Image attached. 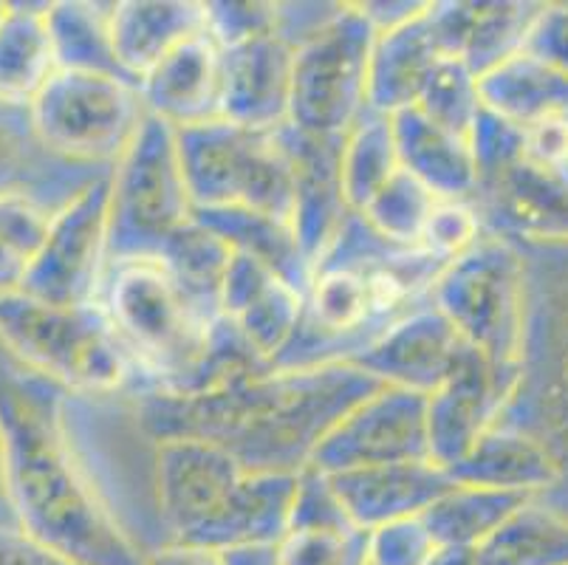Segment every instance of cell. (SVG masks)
<instances>
[{"label": "cell", "instance_id": "6da1fadb", "mask_svg": "<svg viewBox=\"0 0 568 565\" xmlns=\"http://www.w3.org/2000/svg\"><path fill=\"white\" fill-rule=\"evenodd\" d=\"M0 475L14 523L71 565H144L77 442L69 393L0 365Z\"/></svg>", "mask_w": 568, "mask_h": 565}, {"label": "cell", "instance_id": "7a4b0ae2", "mask_svg": "<svg viewBox=\"0 0 568 565\" xmlns=\"http://www.w3.org/2000/svg\"><path fill=\"white\" fill-rule=\"evenodd\" d=\"M382 382L351 362L266 367L219 391L170 396L131 393L151 442L204 438L230 450L250 473H303L325 433Z\"/></svg>", "mask_w": 568, "mask_h": 565}, {"label": "cell", "instance_id": "3957f363", "mask_svg": "<svg viewBox=\"0 0 568 565\" xmlns=\"http://www.w3.org/2000/svg\"><path fill=\"white\" fill-rule=\"evenodd\" d=\"M297 475L250 473L204 438L153 442V497L173 543L213 552L275 546L288 528Z\"/></svg>", "mask_w": 568, "mask_h": 565}, {"label": "cell", "instance_id": "277c9868", "mask_svg": "<svg viewBox=\"0 0 568 565\" xmlns=\"http://www.w3.org/2000/svg\"><path fill=\"white\" fill-rule=\"evenodd\" d=\"M97 303L136 373L131 393H184L193 385L219 317L184 292L162 258L108 263Z\"/></svg>", "mask_w": 568, "mask_h": 565}, {"label": "cell", "instance_id": "5b68a950", "mask_svg": "<svg viewBox=\"0 0 568 565\" xmlns=\"http://www.w3.org/2000/svg\"><path fill=\"white\" fill-rule=\"evenodd\" d=\"M0 349L20 371L69 396H116L136 385L100 303L54 305L23 292L0 294Z\"/></svg>", "mask_w": 568, "mask_h": 565}, {"label": "cell", "instance_id": "8992f818", "mask_svg": "<svg viewBox=\"0 0 568 565\" xmlns=\"http://www.w3.org/2000/svg\"><path fill=\"white\" fill-rule=\"evenodd\" d=\"M529 263V329L520 382L500 422L526 430L560 464L549 504L568 515V246L524 249Z\"/></svg>", "mask_w": 568, "mask_h": 565}, {"label": "cell", "instance_id": "52a82bcc", "mask_svg": "<svg viewBox=\"0 0 568 565\" xmlns=\"http://www.w3.org/2000/svg\"><path fill=\"white\" fill-rule=\"evenodd\" d=\"M430 303L450 320L469 349L520 382L529 329V263L524 249L487 232L438 272Z\"/></svg>", "mask_w": 568, "mask_h": 565}, {"label": "cell", "instance_id": "ba28073f", "mask_svg": "<svg viewBox=\"0 0 568 565\" xmlns=\"http://www.w3.org/2000/svg\"><path fill=\"white\" fill-rule=\"evenodd\" d=\"M175 137L195 212L241 206L292 224L294 162L283 128L255 131L213 119Z\"/></svg>", "mask_w": 568, "mask_h": 565}, {"label": "cell", "instance_id": "9c48e42d", "mask_svg": "<svg viewBox=\"0 0 568 565\" xmlns=\"http://www.w3.org/2000/svg\"><path fill=\"white\" fill-rule=\"evenodd\" d=\"M148 108L136 82L116 74L57 69L26 111L34 144L49 159L111 170L142 128Z\"/></svg>", "mask_w": 568, "mask_h": 565}, {"label": "cell", "instance_id": "30bf717a", "mask_svg": "<svg viewBox=\"0 0 568 565\" xmlns=\"http://www.w3.org/2000/svg\"><path fill=\"white\" fill-rule=\"evenodd\" d=\"M195 221L175 128L144 117L128 150L111 168L108 252L111 261L153 258L164 243Z\"/></svg>", "mask_w": 568, "mask_h": 565}, {"label": "cell", "instance_id": "8fae6325", "mask_svg": "<svg viewBox=\"0 0 568 565\" xmlns=\"http://www.w3.org/2000/svg\"><path fill=\"white\" fill-rule=\"evenodd\" d=\"M374 38L359 3H339L332 18L294 46L286 124L306 137L345 139L368 111Z\"/></svg>", "mask_w": 568, "mask_h": 565}, {"label": "cell", "instance_id": "7c38bea8", "mask_svg": "<svg viewBox=\"0 0 568 565\" xmlns=\"http://www.w3.org/2000/svg\"><path fill=\"white\" fill-rule=\"evenodd\" d=\"M108 204L111 170H102L54 212L43 249L34 258L20 292L54 305L97 303L111 263Z\"/></svg>", "mask_w": 568, "mask_h": 565}, {"label": "cell", "instance_id": "4fadbf2b", "mask_svg": "<svg viewBox=\"0 0 568 565\" xmlns=\"http://www.w3.org/2000/svg\"><path fill=\"white\" fill-rule=\"evenodd\" d=\"M430 461L427 455V396L382 385L354 404L314 450V470L325 475L363 466Z\"/></svg>", "mask_w": 568, "mask_h": 565}, {"label": "cell", "instance_id": "5bb4252c", "mask_svg": "<svg viewBox=\"0 0 568 565\" xmlns=\"http://www.w3.org/2000/svg\"><path fill=\"white\" fill-rule=\"evenodd\" d=\"M493 235L520 249L568 246V168H546L520 155L484 179L473 195Z\"/></svg>", "mask_w": 568, "mask_h": 565}, {"label": "cell", "instance_id": "9a60e30c", "mask_svg": "<svg viewBox=\"0 0 568 565\" xmlns=\"http://www.w3.org/2000/svg\"><path fill=\"white\" fill-rule=\"evenodd\" d=\"M518 380L469 351L462 365L427 396V455L442 470L467 458L481 435L504 418Z\"/></svg>", "mask_w": 568, "mask_h": 565}, {"label": "cell", "instance_id": "2e32d148", "mask_svg": "<svg viewBox=\"0 0 568 565\" xmlns=\"http://www.w3.org/2000/svg\"><path fill=\"white\" fill-rule=\"evenodd\" d=\"M469 351L450 320L427 300L387 325L351 365L368 371L382 385L430 396Z\"/></svg>", "mask_w": 568, "mask_h": 565}, {"label": "cell", "instance_id": "e0dca14e", "mask_svg": "<svg viewBox=\"0 0 568 565\" xmlns=\"http://www.w3.org/2000/svg\"><path fill=\"white\" fill-rule=\"evenodd\" d=\"M540 9L524 0H447L430 3L427 20L442 54L484 77L526 49Z\"/></svg>", "mask_w": 568, "mask_h": 565}, {"label": "cell", "instance_id": "ac0fdd59", "mask_svg": "<svg viewBox=\"0 0 568 565\" xmlns=\"http://www.w3.org/2000/svg\"><path fill=\"white\" fill-rule=\"evenodd\" d=\"M221 317L230 320L268 367H275L303 320V292L261 261L232 252L221 286Z\"/></svg>", "mask_w": 568, "mask_h": 565}, {"label": "cell", "instance_id": "d6986e66", "mask_svg": "<svg viewBox=\"0 0 568 565\" xmlns=\"http://www.w3.org/2000/svg\"><path fill=\"white\" fill-rule=\"evenodd\" d=\"M294 46L268 31L224 49L221 119L255 131H277L288 122Z\"/></svg>", "mask_w": 568, "mask_h": 565}, {"label": "cell", "instance_id": "ffe728a7", "mask_svg": "<svg viewBox=\"0 0 568 565\" xmlns=\"http://www.w3.org/2000/svg\"><path fill=\"white\" fill-rule=\"evenodd\" d=\"M148 113L175 131L221 119L224 100V49L210 31L170 51L151 74L139 82Z\"/></svg>", "mask_w": 568, "mask_h": 565}, {"label": "cell", "instance_id": "44dd1931", "mask_svg": "<svg viewBox=\"0 0 568 565\" xmlns=\"http://www.w3.org/2000/svg\"><path fill=\"white\" fill-rule=\"evenodd\" d=\"M283 133L294 162L292 226L314 272L351 215L343 195V170H339L343 139L306 137L294 131L292 124H283Z\"/></svg>", "mask_w": 568, "mask_h": 565}, {"label": "cell", "instance_id": "7402d4cb", "mask_svg": "<svg viewBox=\"0 0 568 565\" xmlns=\"http://www.w3.org/2000/svg\"><path fill=\"white\" fill-rule=\"evenodd\" d=\"M328 478L351 523L363 532H374L402 517L425 515L427 506L453 484L447 470L433 461L363 466V470H348Z\"/></svg>", "mask_w": 568, "mask_h": 565}, {"label": "cell", "instance_id": "603a6c76", "mask_svg": "<svg viewBox=\"0 0 568 565\" xmlns=\"http://www.w3.org/2000/svg\"><path fill=\"white\" fill-rule=\"evenodd\" d=\"M453 484L487 486L529 497H551L560 486V464L540 438L509 422L481 435L473 453L447 470Z\"/></svg>", "mask_w": 568, "mask_h": 565}, {"label": "cell", "instance_id": "cb8c5ba5", "mask_svg": "<svg viewBox=\"0 0 568 565\" xmlns=\"http://www.w3.org/2000/svg\"><path fill=\"white\" fill-rule=\"evenodd\" d=\"M204 29V3L195 0H119L111 7L113 54L136 85L170 51Z\"/></svg>", "mask_w": 568, "mask_h": 565}, {"label": "cell", "instance_id": "d4e9b609", "mask_svg": "<svg viewBox=\"0 0 568 565\" xmlns=\"http://www.w3.org/2000/svg\"><path fill=\"white\" fill-rule=\"evenodd\" d=\"M427 9H430V0H427L425 12L396 29L379 31L374 38L368 74L371 111L394 117L407 108H416L433 71L444 60L442 49L433 38Z\"/></svg>", "mask_w": 568, "mask_h": 565}, {"label": "cell", "instance_id": "484cf974", "mask_svg": "<svg viewBox=\"0 0 568 565\" xmlns=\"http://www.w3.org/2000/svg\"><path fill=\"white\" fill-rule=\"evenodd\" d=\"M402 170L430 190L436 199L473 201L478 190V170L467 137L447 131L418 108L390 117Z\"/></svg>", "mask_w": 568, "mask_h": 565}, {"label": "cell", "instance_id": "4316f807", "mask_svg": "<svg viewBox=\"0 0 568 565\" xmlns=\"http://www.w3.org/2000/svg\"><path fill=\"white\" fill-rule=\"evenodd\" d=\"M57 71L45 7L7 3L0 18V108L29 111Z\"/></svg>", "mask_w": 568, "mask_h": 565}, {"label": "cell", "instance_id": "83f0119b", "mask_svg": "<svg viewBox=\"0 0 568 565\" xmlns=\"http://www.w3.org/2000/svg\"><path fill=\"white\" fill-rule=\"evenodd\" d=\"M481 100L524 131L549 119H568V74L524 49L481 77Z\"/></svg>", "mask_w": 568, "mask_h": 565}, {"label": "cell", "instance_id": "f1b7e54d", "mask_svg": "<svg viewBox=\"0 0 568 565\" xmlns=\"http://www.w3.org/2000/svg\"><path fill=\"white\" fill-rule=\"evenodd\" d=\"M201 224L219 232L232 252L250 255L286 278L292 286L306 292L308 278H312V263L303 252L297 232L288 221L263 215L255 210H241V206H226V210H199L195 212Z\"/></svg>", "mask_w": 568, "mask_h": 565}, {"label": "cell", "instance_id": "f546056e", "mask_svg": "<svg viewBox=\"0 0 568 565\" xmlns=\"http://www.w3.org/2000/svg\"><path fill=\"white\" fill-rule=\"evenodd\" d=\"M475 552L478 565H568V515L531 497Z\"/></svg>", "mask_w": 568, "mask_h": 565}, {"label": "cell", "instance_id": "4dcf8cb0", "mask_svg": "<svg viewBox=\"0 0 568 565\" xmlns=\"http://www.w3.org/2000/svg\"><path fill=\"white\" fill-rule=\"evenodd\" d=\"M526 501H531V497L487 490V486L450 484V490L438 495L422 517H425L433 541L438 546L478 548Z\"/></svg>", "mask_w": 568, "mask_h": 565}, {"label": "cell", "instance_id": "1f68e13d", "mask_svg": "<svg viewBox=\"0 0 568 565\" xmlns=\"http://www.w3.org/2000/svg\"><path fill=\"white\" fill-rule=\"evenodd\" d=\"M111 7L113 3H82V0L45 3L57 69L125 77L113 54Z\"/></svg>", "mask_w": 568, "mask_h": 565}, {"label": "cell", "instance_id": "d6a6232c", "mask_svg": "<svg viewBox=\"0 0 568 565\" xmlns=\"http://www.w3.org/2000/svg\"><path fill=\"white\" fill-rule=\"evenodd\" d=\"M60 204H49L26 184L0 190V294L20 292Z\"/></svg>", "mask_w": 568, "mask_h": 565}, {"label": "cell", "instance_id": "836d02e7", "mask_svg": "<svg viewBox=\"0 0 568 565\" xmlns=\"http://www.w3.org/2000/svg\"><path fill=\"white\" fill-rule=\"evenodd\" d=\"M343 195L351 212H359L402 170L394 122L387 113L365 111L343 139Z\"/></svg>", "mask_w": 568, "mask_h": 565}, {"label": "cell", "instance_id": "e575fe53", "mask_svg": "<svg viewBox=\"0 0 568 565\" xmlns=\"http://www.w3.org/2000/svg\"><path fill=\"white\" fill-rule=\"evenodd\" d=\"M184 292L213 317H221V286L232 261V246L195 218L193 224L175 232L159 252Z\"/></svg>", "mask_w": 568, "mask_h": 565}, {"label": "cell", "instance_id": "d590c367", "mask_svg": "<svg viewBox=\"0 0 568 565\" xmlns=\"http://www.w3.org/2000/svg\"><path fill=\"white\" fill-rule=\"evenodd\" d=\"M438 199L407 170H399L379 193L356 212L382 241L399 249H418Z\"/></svg>", "mask_w": 568, "mask_h": 565}, {"label": "cell", "instance_id": "8d00e7d4", "mask_svg": "<svg viewBox=\"0 0 568 565\" xmlns=\"http://www.w3.org/2000/svg\"><path fill=\"white\" fill-rule=\"evenodd\" d=\"M416 108L427 119L447 128V131L469 139L475 122H478L484 111L481 77L475 74L469 65H464L462 60L444 57L438 62V69L433 71L430 82H427Z\"/></svg>", "mask_w": 568, "mask_h": 565}, {"label": "cell", "instance_id": "74e56055", "mask_svg": "<svg viewBox=\"0 0 568 565\" xmlns=\"http://www.w3.org/2000/svg\"><path fill=\"white\" fill-rule=\"evenodd\" d=\"M277 565H368L363 528H288L275 543Z\"/></svg>", "mask_w": 568, "mask_h": 565}, {"label": "cell", "instance_id": "f35d334b", "mask_svg": "<svg viewBox=\"0 0 568 565\" xmlns=\"http://www.w3.org/2000/svg\"><path fill=\"white\" fill-rule=\"evenodd\" d=\"M484 235H487V226L473 201L438 199L418 249L433 258L438 266H447L462 258L467 249H473Z\"/></svg>", "mask_w": 568, "mask_h": 565}, {"label": "cell", "instance_id": "ab89813d", "mask_svg": "<svg viewBox=\"0 0 568 565\" xmlns=\"http://www.w3.org/2000/svg\"><path fill=\"white\" fill-rule=\"evenodd\" d=\"M425 517H402L368 532V565H427L436 554Z\"/></svg>", "mask_w": 568, "mask_h": 565}, {"label": "cell", "instance_id": "60d3db41", "mask_svg": "<svg viewBox=\"0 0 568 565\" xmlns=\"http://www.w3.org/2000/svg\"><path fill=\"white\" fill-rule=\"evenodd\" d=\"M348 512L343 509V501L334 492L332 478L314 466H306L297 475V490L292 497V512H288V528H351ZM286 528V532H288ZM356 528V526H354Z\"/></svg>", "mask_w": 568, "mask_h": 565}, {"label": "cell", "instance_id": "b9f144b4", "mask_svg": "<svg viewBox=\"0 0 568 565\" xmlns=\"http://www.w3.org/2000/svg\"><path fill=\"white\" fill-rule=\"evenodd\" d=\"M469 148L475 155V170H478V184L506 164H513L515 159L524 155V128L513 124L509 119L498 117L484 105L481 117L475 122L473 133H469Z\"/></svg>", "mask_w": 568, "mask_h": 565}, {"label": "cell", "instance_id": "7bdbcfd3", "mask_svg": "<svg viewBox=\"0 0 568 565\" xmlns=\"http://www.w3.org/2000/svg\"><path fill=\"white\" fill-rule=\"evenodd\" d=\"M206 31L219 40L221 49L244 40L277 31V3H237V0H221V3H204Z\"/></svg>", "mask_w": 568, "mask_h": 565}, {"label": "cell", "instance_id": "ee69618b", "mask_svg": "<svg viewBox=\"0 0 568 565\" xmlns=\"http://www.w3.org/2000/svg\"><path fill=\"white\" fill-rule=\"evenodd\" d=\"M526 51L568 74V3H544L526 40Z\"/></svg>", "mask_w": 568, "mask_h": 565}, {"label": "cell", "instance_id": "f6af8a7d", "mask_svg": "<svg viewBox=\"0 0 568 565\" xmlns=\"http://www.w3.org/2000/svg\"><path fill=\"white\" fill-rule=\"evenodd\" d=\"M32 148H38L29 131H18L9 119L0 117V190L9 184H23V173L32 162Z\"/></svg>", "mask_w": 568, "mask_h": 565}, {"label": "cell", "instance_id": "bcb514c9", "mask_svg": "<svg viewBox=\"0 0 568 565\" xmlns=\"http://www.w3.org/2000/svg\"><path fill=\"white\" fill-rule=\"evenodd\" d=\"M0 565H71L40 546L20 526H0Z\"/></svg>", "mask_w": 568, "mask_h": 565}, {"label": "cell", "instance_id": "7dc6e473", "mask_svg": "<svg viewBox=\"0 0 568 565\" xmlns=\"http://www.w3.org/2000/svg\"><path fill=\"white\" fill-rule=\"evenodd\" d=\"M144 565H226V559L213 548L164 541L162 546L144 552Z\"/></svg>", "mask_w": 568, "mask_h": 565}, {"label": "cell", "instance_id": "c3c4849f", "mask_svg": "<svg viewBox=\"0 0 568 565\" xmlns=\"http://www.w3.org/2000/svg\"><path fill=\"white\" fill-rule=\"evenodd\" d=\"M425 7L427 3H416V0H399V3H394V0L390 3L387 0H368V3H359V9L368 18V23L374 26L376 34L407 23V20L425 12Z\"/></svg>", "mask_w": 568, "mask_h": 565}, {"label": "cell", "instance_id": "681fc988", "mask_svg": "<svg viewBox=\"0 0 568 565\" xmlns=\"http://www.w3.org/2000/svg\"><path fill=\"white\" fill-rule=\"evenodd\" d=\"M221 554H224L226 565H277L275 546H244Z\"/></svg>", "mask_w": 568, "mask_h": 565}, {"label": "cell", "instance_id": "f907efd6", "mask_svg": "<svg viewBox=\"0 0 568 565\" xmlns=\"http://www.w3.org/2000/svg\"><path fill=\"white\" fill-rule=\"evenodd\" d=\"M427 565H478V552L464 546H438Z\"/></svg>", "mask_w": 568, "mask_h": 565}, {"label": "cell", "instance_id": "816d5d0a", "mask_svg": "<svg viewBox=\"0 0 568 565\" xmlns=\"http://www.w3.org/2000/svg\"><path fill=\"white\" fill-rule=\"evenodd\" d=\"M3 12H7V3H0V18H3Z\"/></svg>", "mask_w": 568, "mask_h": 565}]
</instances>
